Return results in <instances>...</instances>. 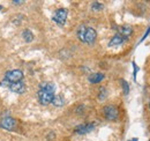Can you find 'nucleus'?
<instances>
[{
  "label": "nucleus",
  "instance_id": "f257e3e1",
  "mask_svg": "<svg viewBox=\"0 0 150 141\" xmlns=\"http://www.w3.org/2000/svg\"><path fill=\"white\" fill-rule=\"evenodd\" d=\"M56 93V86L51 82H43L39 86V90L37 93L38 101L42 105H49L50 103H52L53 97Z\"/></svg>",
  "mask_w": 150,
  "mask_h": 141
},
{
  "label": "nucleus",
  "instance_id": "f03ea898",
  "mask_svg": "<svg viewBox=\"0 0 150 141\" xmlns=\"http://www.w3.org/2000/svg\"><path fill=\"white\" fill-rule=\"evenodd\" d=\"M77 37L83 43L93 44L95 41H96V38H97V33H96V30H95L94 28L87 27V26L82 24L77 29Z\"/></svg>",
  "mask_w": 150,
  "mask_h": 141
},
{
  "label": "nucleus",
  "instance_id": "7ed1b4c3",
  "mask_svg": "<svg viewBox=\"0 0 150 141\" xmlns=\"http://www.w3.org/2000/svg\"><path fill=\"white\" fill-rule=\"evenodd\" d=\"M67 16H68V11L66 8H59L54 12L52 20L56 22L58 26H64L66 23Z\"/></svg>",
  "mask_w": 150,
  "mask_h": 141
},
{
  "label": "nucleus",
  "instance_id": "20e7f679",
  "mask_svg": "<svg viewBox=\"0 0 150 141\" xmlns=\"http://www.w3.org/2000/svg\"><path fill=\"white\" fill-rule=\"evenodd\" d=\"M5 79H6V81H8V82H11V83L22 81V79H23V72L20 70H8V72L5 74Z\"/></svg>",
  "mask_w": 150,
  "mask_h": 141
},
{
  "label": "nucleus",
  "instance_id": "39448f33",
  "mask_svg": "<svg viewBox=\"0 0 150 141\" xmlns=\"http://www.w3.org/2000/svg\"><path fill=\"white\" fill-rule=\"evenodd\" d=\"M103 112L108 120H117L119 118V110L114 105H106L104 108Z\"/></svg>",
  "mask_w": 150,
  "mask_h": 141
},
{
  "label": "nucleus",
  "instance_id": "423d86ee",
  "mask_svg": "<svg viewBox=\"0 0 150 141\" xmlns=\"http://www.w3.org/2000/svg\"><path fill=\"white\" fill-rule=\"evenodd\" d=\"M1 85H5V86H8L9 89L13 91V93H16V94H23L25 91V85L22 82V81H19V82H8V81H2Z\"/></svg>",
  "mask_w": 150,
  "mask_h": 141
},
{
  "label": "nucleus",
  "instance_id": "0eeeda50",
  "mask_svg": "<svg viewBox=\"0 0 150 141\" xmlns=\"http://www.w3.org/2000/svg\"><path fill=\"white\" fill-rule=\"evenodd\" d=\"M0 126H1L2 128L7 130V131H13V130L15 128V126H16V122H15L14 118L7 116V117H4V118L0 120Z\"/></svg>",
  "mask_w": 150,
  "mask_h": 141
},
{
  "label": "nucleus",
  "instance_id": "6e6552de",
  "mask_svg": "<svg viewBox=\"0 0 150 141\" xmlns=\"http://www.w3.org/2000/svg\"><path fill=\"white\" fill-rule=\"evenodd\" d=\"M95 128V124L94 123H89V124H83V125H79L76 126V128L74 130V132L76 134H87L89 132H91Z\"/></svg>",
  "mask_w": 150,
  "mask_h": 141
},
{
  "label": "nucleus",
  "instance_id": "1a4fd4ad",
  "mask_svg": "<svg viewBox=\"0 0 150 141\" xmlns=\"http://www.w3.org/2000/svg\"><path fill=\"white\" fill-rule=\"evenodd\" d=\"M118 35H120L122 38H125L126 41L133 34V28H132L131 26H127V24H125V26H121V27H119L118 28Z\"/></svg>",
  "mask_w": 150,
  "mask_h": 141
},
{
  "label": "nucleus",
  "instance_id": "9d476101",
  "mask_svg": "<svg viewBox=\"0 0 150 141\" xmlns=\"http://www.w3.org/2000/svg\"><path fill=\"white\" fill-rule=\"evenodd\" d=\"M125 41H126L125 38H122L121 36L117 34V35L113 36L112 38H111V41H110V43H109V46H111V48H113V46H119V45H121Z\"/></svg>",
  "mask_w": 150,
  "mask_h": 141
},
{
  "label": "nucleus",
  "instance_id": "9b49d317",
  "mask_svg": "<svg viewBox=\"0 0 150 141\" xmlns=\"http://www.w3.org/2000/svg\"><path fill=\"white\" fill-rule=\"evenodd\" d=\"M104 78H105V75L103 73H94V74H91L89 76V82L94 83V85L95 83H99L100 81L104 80Z\"/></svg>",
  "mask_w": 150,
  "mask_h": 141
},
{
  "label": "nucleus",
  "instance_id": "f8f14e48",
  "mask_svg": "<svg viewBox=\"0 0 150 141\" xmlns=\"http://www.w3.org/2000/svg\"><path fill=\"white\" fill-rule=\"evenodd\" d=\"M22 37H23V39L25 41V43H31V42L34 41V34H33V31L29 30V29L23 30Z\"/></svg>",
  "mask_w": 150,
  "mask_h": 141
},
{
  "label": "nucleus",
  "instance_id": "ddd939ff",
  "mask_svg": "<svg viewBox=\"0 0 150 141\" xmlns=\"http://www.w3.org/2000/svg\"><path fill=\"white\" fill-rule=\"evenodd\" d=\"M52 104L54 106H57V108H60V106H62L65 104V100H64V97L60 96V95L54 96L53 100H52Z\"/></svg>",
  "mask_w": 150,
  "mask_h": 141
},
{
  "label": "nucleus",
  "instance_id": "4468645a",
  "mask_svg": "<svg viewBox=\"0 0 150 141\" xmlns=\"http://www.w3.org/2000/svg\"><path fill=\"white\" fill-rule=\"evenodd\" d=\"M106 96H108V90L105 87H102V88H99V93H98V100L99 101H104L105 98H106Z\"/></svg>",
  "mask_w": 150,
  "mask_h": 141
},
{
  "label": "nucleus",
  "instance_id": "2eb2a0df",
  "mask_svg": "<svg viewBox=\"0 0 150 141\" xmlns=\"http://www.w3.org/2000/svg\"><path fill=\"white\" fill-rule=\"evenodd\" d=\"M104 8V5L102 4V2H97V1H95L91 4V9L93 11H102Z\"/></svg>",
  "mask_w": 150,
  "mask_h": 141
},
{
  "label": "nucleus",
  "instance_id": "dca6fc26",
  "mask_svg": "<svg viewBox=\"0 0 150 141\" xmlns=\"http://www.w3.org/2000/svg\"><path fill=\"white\" fill-rule=\"evenodd\" d=\"M121 86H122V89H124V94L128 95V93H129V85H128V82L122 79L121 80Z\"/></svg>",
  "mask_w": 150,
  "mask_h": 141
},
{
  "label": "nucleus",
  "instance_id": "f3484780",
  "mask_svg": "<svg viewBox=\"0 0 150 141\" xmlns=\"http://www.w3.org/2000/svg\"><path fill=\"white\" fill-rule=\"evenodd\" d=\"M133 67H134V79L136 78V72L139 70V68L136 67V65H135V63H133Z\"/></svg>",
  "mask_w": 150,
  "mask_h": 141
},
{
  "label": "nucleus",
  "instance_id": "a211bd4d",
  "mask_svg": "<svg viewBox=\"0 0 150 141\" xmlns=\"http://www.w3.org/2000/svg\"><path fill=\"white\" fill-rule=\"evenodd\" d=\"M13 4H14V5H22L23 1H13Z\"/></svg>",
  "mask_w": 150,
  "mask_h": 141
},
{
  "label": "nucleus",
  "instance_id": "6ab92c4d",
  "mask_svg": "<svg viewBox=\"0 0 150 141\" xmlns=\"http://www.w3.org/2000/svg\"><path fill=\"white\" fill-rule=\"evenodd\" d=\"M128 141H137V139H136V138H134V139H131V140H128Z\"/></svg>",
  "mask_w": 150,
  "mask_h": 141
},
{
  "label": "nucleus",
  "instance_id": "aec40b11",
  "mask_svg": "<svg viewBox=\"0 0 150 141\" xmlns=\"http://www.w3.org/2000/svg\"><path fill=\"white\" fill-rule=\"evenodd\" d=\"M1 9H2V6H1V5H0V11H1Z\"/></svg>",
  "mask_w": 150,
  "mask_h": 141
},
{
  "label": "nucleus",
  "instance_id": "412c9836",
  "mask_svg": "<svg viewBox=\"0 0 150 141\" xmlns=\"http://www.w3.org/2000/svg\"><path fill=\"white\" fill-rule=\"evenodd\" d=\"M149 108H150V103H149Z\"/></svg>",
  "mask_w": 150,
  "mask_h": 141
}]
</instances>
